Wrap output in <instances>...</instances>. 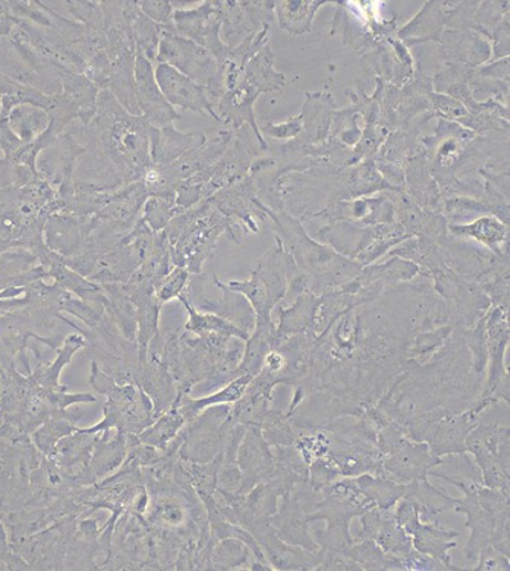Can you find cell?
Returning a JSON list of instances; mask_svg holds the SVG:
<instances>
[{
	"instance_id": "6da1fadb",
	"label": "cell",
	"mask_w": 510,
	"mask_h": 571,
	"mask_svg": "<svg viewBox=\"0 0 510 571\" xmlns=\"http://www.w3.org/2000/svg\"><path fill=\"white\" fill-rule=\"evenodd\" d=\"M150 127L143 117L124 110L111 91L98 92L92 121L70 126L85 149L76 162L74 183L97 191H116L137 183L153 165Z\"/></svg>"
},
{
	"instance_id": "7a4b0ae2",
	"label": "cell",
	"mask_w": 510,
	"mask_h": 571,
	"mask_svg": "<svg viewBox=\"0 0 510 571\" xmlns=\"http://www.w3.org/2000/svg\"><path fill=\"white\" fill-rule=\"evenodd\" d=\"M165 231L174 266L184 267L195 275L201 274L202 264L215 256L217 241L222 233L232 242L241 243L238 223L221 214L208 200L180 212Z\"/></svg>"
},
{
	"instance_id": "3957f363",
	"label": "cell",
	"mask_w": 510,
	"mask_h": 571,
	"mask_svg": "<svg viewBox=\"0 0 510 571\" xmlns=\"http://www.w3.org/2000/svg\"><path fill=\"white\" fill-rule=\"evenodd\" d=\"M90 383L97 393L107 398L101 422L85 429L90 433L117 430L119 433L139 435L155 422L154 406L147 393L133 383H117L92 361Z\"/></svg>"
},
{
	"instance_id": "277c9868",
	"label": "cell",
	"mask_w": 510,
	"mask_h": 571,
	"mask_svg": "<svg viewBox=\"0 0 510 571\" xmlns=\"http://www.w3.org/2000/svg\"><path fill=\"white\" fill-rule=\"evenodd\" d=\"M227 287L242 294L252 305L258 324L272 321L274 306L288 294V264L285 252L280 239L278 246L270 249L262 258L258 260L252 269L251 278L247 282H231Z\"/></svg>"
},
{
	"instance_id": "5b68a950",
	"label": "cell",
	"mask_w": 510,
	"mask_h": 571,
	"mask_svg": "<svg viewBox=\"0 0 510 571\" xmlns=\"http://www.w3.org/2000/svg\"><path fill=\"white\" fill-rule=\"evenodd\" d=\"M184 295L192 308L230 320L248 335H252L257 327V314L249 300L237 290L228 288L227 284L218 282L216 274L211 277L196 274L187 283Z\"/></svg>"
},
{
	"instance_id": "8992f818",
	"label": "cell",
	"mask_w": 510,
	"mask_h": 571,
	"mask_svg": "<svg viewBox=\"0 0 510 571\" xmlns=\"http://www.w3.org/2000/svg\"><path fill=\"white\" fill-rule=\"evenodd\" d=\"M156 62L175 67L197 85L206 87L215 106L220 102L223 95L220 67H218L216 56L202 46L165 31Z\"/></svg>"
},
{
	"instance_id": "52a82bcc",
	"label": "cell",
	"mask_w": 510,
	"mask_h": 571,
	"mask_svg": "<svg viewBox=\"0 0 510 571\" xmlns=\"http://www.w3.org/2000/svg\"><path fill=\"white\" fill-rule=\"evenodd\" d=\"M231 408L228 404H217L201 412L192 422L181 430L179 456L180 459L207 464L223 453L230 440L232 424L228 415Z\"/></svg>"
},
{
	"instance_id": "ba28073f",
	"label": "cell",
	"mask_w": 510,
	"mask_h": 571,
	"mask_svg": "<svg viewBox=\"0 0 510 571\" xmlns=\"http://www.w3.org/2000/svg\"><path fill=\"white\" fill-rule=\"evenodd\" d=\"M465 448L481 467L482 485L509 497V430L481 425L468 433Z\"/></svg>"
},
{
	"instance_id": "9c48e42d",
	"label": "cell",
	"mask_w": 510,
	"mask_h": 571,
	"mask_svg": "<svg viewBox=\"0 0 510 571\" xmlns=\"http://www.w3.org/2000/svg\"><path fill=\"white\" fill-rule=\"evenodd\" d=\"M487 350L489 376L482 396L471 408L473 414L481 413L489 404L503 399L509 401L508 373L504 371L503 358L509 341L508 308L497 306L486 316Z\"/></svg>"
},
{
	"instance_id": "30bf717a",
	"label": "cell",
	"mask_w": 510,
	"mask_h": 571,
	"mask_svg": "<svg viewBox=\"0 0 510 571\" xmlns=\"http://www.w3.org/2000/svg\"><path fill=\"white\" fill-rule=\"evenodd\" d=\"M221 23V2H205L195 9H175L174 12L175 34L211 52L218 65L231 54L220 39Z\"/></svg>"
},
{
	"instance_id": "8fae6325",
	"label": "cell",
	"mask_w": 510,
	"mask_h": 571,
	"mask_svg": "<svg viewBox=\"0 0 510 571\" xmlns=\"http://www.w3.org/2000/svg\"><path fill=\"white\" fill-rule=\"evenodd\" d=\"M154 71L160 92L175 110L180 108L181 112L200 113L202 116H210L212 119L220 121L215 103H212L206 87L197 85L190 77L180 74L170 65L158 64Z\"/></svg>"
},
{
	"instance_id": "7c38bea8",
	"label": "cell",
	"mask_w": 510,
	"mask_h": 571,
	"mask_svg": "<svg viewBox=\"0 0 510 571\" xmlns=\"http://www.w3.org/2000/svg\"><path fill=\"white\" fill-rule=\"evenodd\" d=\"M237 462L242 475L239 496L248 495L254 486L273 479L275 458L257 425H247V433L239 444Z\"/></svg>"
},
{
	"instance_id": "4fadbf2b",
	"label": "cell",
	"mask_w": 510,
	"mask_h": 571,
	"mask_svg": "<svg viewBox=\"0 0 510 571\" xmlns=\"http://www.w3.org/2000/svg\"><path fill=\"white\" fill-rule=\"evenodd\" d=\"M135 97H137L140 117L155 128L171 126L180 119L181 114L176 112L160 92L155 80L153 62L137 55L135 60Z\"/></svg>"
},
{
	"instance_id": "5bb4252c",
	"label": "cell",
	"mask_w": 510,
	"mask_h": 571,
	"mask_svg": "<svg viewBox=\"0 0 510 571\" xmlns=\"http://www.w3.org/2000/svg\"><path fill=\"white\" fill-rule=\"evenodd\" d=\"M92 230V216L55 212L44 225L45 246L62 258H75L85 251Z\"/></svg>"
},
{
	"instance_id": "9a60e30c",
	"label": "cell",
	"mask_w": 510,
	"mask_h": 571,
	"mask_svg": "<svg viewBox=\"0 0 510 571\" xmlns=\"http://www.w3.org/2000/svg\"><path fill=\"white\" fill-rule=\"evenodd\" d=\"M257 2H221L222 33L228 49H237L243 41L253 38L259 31L267 28L264 18H268L270 7Z\"/></svg>"
},
{
	"instance_id": "2e32d148",
	"label": "cell",
	"mask_w": 510,
	"mask_h": 571,
	"mask_svg": "<svg viewBox=\"0 0 510 571\" xmlns=\"http://www.w3.org/2000/svg\"><path fill=\"white\" fill-rule=\"evenodd\" d=\"M127 454V434L113 429L101 431L97 435L95 448H93L90 465H87L85 475H83V486L95 485V483L116 474L119 466L126 461Z\"/></svg>"
},
{
	"instance_id": "e0dca14e",
	"label": "cell",
	"mask_w": 510,
	"mask_h": 571,
	"mask_svg": "<svg viewBox=\"0 0 510 571\" xmlns=\"http://www.w3.org/2000/svg\"><path fill=\"white\" fill-rule=\"evenodd\" d=\"M137 387L143 389L153 402L155 420L168 412L178 401V391L168 368L148 355L139 360Z\"/></svg>"
},
{
	"instance_id": "ac0fdd59",
	"label": "cell",
	"mask_w": 510,
	"mask_h": 571,
	"mask_svg": "<svg viewBox=\"0 0 510 571\" xmlns=\"http://www.w3.org/2000/svg\"><path fill=\"white\" fill-rule=\"evenodd\" d=\"M275 533L280 541L316 552L319 544L310 537L309 519H306L303 508L300 506L299 498L291 496V491L284 493L283 506L281 510L270 517Z\"/></svg>"
},
{
	"instance_id": "d6986e66",
	"label": "cell",
	"mask_w": 510,
	"mask_h": 571,
	"mask_svg": "<svg viewBox=\"0 0 510 571\" xmlns=\"http://www.w3.org/2000/svg\"><path fill=\"white\" fill-rule=\"evenodd\" d=\"M97 435L98 433L77 429L56 445L54 458L51 461H54V464L77 485L83 486V475L90 465Z\"/></svg>"
},
{
	"instance_id": "ffe728a7",
	"label": "cell",
	"mask_w": 510,
	"mask_h": 571,
	"mask_svg": "<svg viewBox=\"0 0 510 571\" xmlns=\"http://www.w3.org/2000/svg\"><path fill=\"white\" fill-rule=\"evenodd\" d=\"M150 159L153 165L166 166L176 162L192 149L202 147L207 137L202 133H180L174 124L164 128L150 127Z\"/></svg>"
},
{
	"instance_id": "44dd1931",
	"label": "cell",
	"mask_w": 510,
	"mask_h": 571,
	"mask_svg": "<svg viewBox=\"0 0 510 571\" xmlns=\"http://www.w3.org/2000/svg\"><path fill=\"white\" fill-rule=\"evenodd\" d=\"M86 349V339L81 334H72L66 336L62 346L56 350L54 360H50L40 366L34 367L31 371V378L40 387L50 389V391H59L64 387L60 385V376L64 368L76 356V352Z\"/></svg>"
},
{
	"instance_id": "7402d4cb",
	"label": "cell",
	"mask_w": 510,
	"mask_h": 571,
	"mask_svg": "<svg viewBox=\"0 0 510 571\" xmlns=\"http://www.w3.org/2000/svg\"><path fill=\"white\" fill-rule=\"evenodd\" d=\"M9 128L24 145L33 144L50 128L51 117L33 104H18L8 114Z\"/></svg>"
},
{
	"instance_id": "603a6c76",
	"label": "cell",
	"mask_w": 510,
	"mask_h": 571,
	"mask_svg": "<svg viewBox=\"0 0 510 571\" xmlns=\"http://www.w3.org/2000/svg\"><path fill=\"white\" fill-rule=\"evenodd\" d=\"M273 52L267 44L257 52L248 64L244 65L241 82L252 86L259 93H267L279 89L283 86L284 77L273 70Z\"/></svg>"
},
{
	"instance_id": "cb8c5ba5",
	"label": "cell",
	"mask_w": 510,
	"mask_h": 571,
	"mask_svg": "<svg viewBox=\"0 0 510 571\" xmlns=\"http://www.w3.org/2000/svg\"><path fill=\"white\" fill-rule=\"evenodd\" d=\"M180 303L184 304L187 314H189V320L186 321L184 329L195 336H207V335H220L226 337H237L247 341L249 336L247 331L239 329L238 326L231 324L230 320L220 318V316L212 314H205L199 311L189 304V300L181 294Z\"/></svg>"
},
{
	"instance_id": "d4e9b609",
	"label": "cell",
	"mask_w": 510,
	"mask_h": 571,
	"mask_svg": "<svg viewBox=\"0 0 510 571\" xmlns=\"http://www.w3.org/2000/svg\"><path fill=\"white\" fill-rule=\"evenodd\" d=\"M102 288L107 295L108 310L119 331L127 340L137 341V309L124 290L123 284H104Z\"/></svg>"
},
{
	"instance_id": "484cf974",
	"label": "cell",
	"mask_w": 510,
	"mask_h": 571,
	"mask_svg": "<svg viewBox=\"0 0 510 571\" xmlns=\"http://www.w3.org/2000/svg\"><path fill=\"white\" fill-rule=\"evenodd\" d=\"M319 305L320 300L315 295H303L290 309H280V325L275 327V330L284 337L304 334L309 326L314 325Z\"/></svg>"
},
{
	"instance_id": "4316f807",
	"label": "cell",
	"mask_w": 510,
	"mask_h": 571,
	"mask_svg": "<svg viewBox=\"0 0 510 571\" xmlns=\"http://www.w3.org/2000/svg\"><path fill=\"white\" fill-rule=\"evenodd\" d=\"M187 424L189 423L186 422L184 414H181L179 409L174 404L168 412L160 414L148 429H145L143 433L138 435V438L140 443L145 445L164 450Z\"/></svg>"
},
{
	"instance_id": "83f0119b",
	"label": "cell",
	"mask_w": 510,
	"mask_h": 571,
	"mask_svg": "<svg viewBox=\"0 0 510 571\" xmlns=\"http://www.w3.org/2000/svg\"><path fill=\"white\" fill-rule=\"evenodd\" d=\"M164 33L165 29L163 25L153 22V20L140 12L137 3V9H135L133 14V34L137 55L144 56L149 62H156Z\"/></svg>"
},
{
	"instance_id": "f1b7e54d",
	"label": "cell",
	"mask_w": 510,
	"mask_h": 571,
	"mask_svg": "<svg viewBox=\"0 0 510 571\" xmlns=\"http://www.w3.org/2000/svg\"><path fill=\"white\" fill-rule=\"evenodd\" d=\"M455 235L470 236L483 245L491 246L498 252V247L507 242L508 228L493 216L478 218L470 225L451 226Z\"/></svg>"
},
{
	"instance_id": "f546056e",
	"label": "cell",
	"mask_w": 510,
	"mask_h": 571,
	"mask_svg": "<svg viewBox=\"0 0 510 571\" xmlns=\"http://www.w3.org/2000/svg\"><path fill=\"white\" fill-rule=\"evenodd\" d=\"M76 430V424L71 422V420L54 417L41 424L38 430L33 431L30 437L35 448L40 451V454H43L46 459H52L60 441Z\"/></svg>"
},
{
	"instance_id": "4dcf8cb0",
	"label": "cell",
	"mask_w": 510,
	"mask_h": 571,
	"mask_svg": "<svg viewBox=\"0 0 510 571\" xmlns=\"http://www.w3.org/2000/svg\"><path fill=\"white\" fill-rule=\"evenodd\" d=\"M251 549L237 538H226L216 542L211 552L212 570H233L253 562Z\"/></svg>"
},
{
	"instance_id": "1f68e13d",
	"label": "cell",
	"mask_w": 510,
	"mask_h": 571,
	"mask_svg": "<svg viewBox=\"0 0 510 571\" xmlns=\"http://www.w3.org/2000/svg\"><path fill=\"white\" fill-rule=\"evenodd\" d=\"M296 424L291 422L289 415H284L279 410L270 409L260 423L263 438L270 446H291L300 437Z\"/></svg>"
},
{
	"instance_id": "d6a6232c",
	"label": "cell",
	"mask_w": 510,
	"mask_h": 571,
	"mask_svg": "<svg viewBox=\"0 0 510 571\" xmlns=\"http://www.w3.org/2000/svg\"><path fill=\"white\" fill-rule=\"evenodd\" d=\"M275 4H278L275 13H278L280 28L290 31V33L301 34L310 30L312 15L321 3L283 2Z\"/></svg>"
},
{
	"instance_id": "836d02e7",
	"label": "cell",
	"mask_w": 510,
	"mask_h": 571,
	"mask_svg": "<svg viewBox=\"0 0 510 571\" xmlns=\"http://www.w3.org/2000/svg\"><path fill=\"white\" fill-rule=\"evenodd\" d=\"M180 212L184 211L176 207L175 201L159 199V197H148L143 207V212H140V220L145 222V225L150 231L163 232Z\"/></svg>"
},
{
	"instance_id": "e575fe53",
	"label": "cell",
	"mask_w": 510,
	"mask_h": 571,
	"mask_svg": "<svg viewBox=\"0 0 510 571\" xmlns=\"http://www.w3.org/2000/svg\"><path fill=\"white\" fill-rule=\"evenodd\" d=\"M190 273L184 267H174L155 287L156 297L163 303H169L171 299L179 298L184 294L187 283L190 279Z\"/></svg>"
},
{
	"instance_id": "d590c367",
	"label": "cell",
	"mask_w": 510,
	"mask_h": 571,
	"mask_svg": "<svg viewBox=\"0 0 510 571\" xmlns=\"http://www.w3.org/2000/svg\"><path fill=\"white\" fill-rule=\"evenodd\" d=\"M137 3L140 12L147 15L148 19L163 25L166 33L175 34V9L171 7V2H165V0H140V2Z\"/></svg>"
},
{
	"instance_id": "8d00e7d4",
	"label": "cell",
	"mask_w": 510,
	"mask_h": 571,
	"mask_svg": "<svg viewBox=\"0 0 510 571\" xmlns=\"http://www.w3.org/2000/svg\"><path fill=\"white\" fill-rule=\"evenodd\" d=\"M478 559H480V563H478L477 570H509L508 557L497 552L492 547L482 549Z\"/></svg>"
},
{
	"instance_id": "74e56055",
	"label": "cell",
	"mask_w": 510,
	"mask_h": 571,
	"mask_svg": "<svg viewBox=\"0 0 510 571\" xmlns=\"http://www.w3.org/2000/svg\"><path fill=\"white\" fill-rule=\"evenodd\" d=\"M301 129V117H296L291 119V121L279 124V126H269L263 129L264 133H268L270 137L275 139H285L295 137V134H299Z\"/></svg>"
},
{
	"instance_id": "f35d334b",
	"label": "cell",
	"mask_w": 510,
	"mask_h": 571,
	"mask_svg": "<svg viewBox=\"0 0 510 571\" xmlns=\"http://www.w3.org/2000/svg\"><path fill=\"white\" fill-rule=\"evenodd\" d=\"M0 112H2V97H0Z\"/></svg>"
}]
</instances>
